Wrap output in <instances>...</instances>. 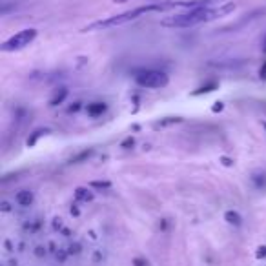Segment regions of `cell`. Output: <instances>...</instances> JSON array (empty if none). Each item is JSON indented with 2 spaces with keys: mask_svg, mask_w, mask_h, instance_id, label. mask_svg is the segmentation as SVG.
Wrapping results in <instances>:
<instances>
[{
  "mask_svg": "<svg viewBox=\"0 0 266 266\" xmlns=\"http://www.w3.org/2000/svg\"><path fill=\"white\" fill-rule=\"evenodd\" d=\"M235 9V4H228V6L217 7V9H210V7H195L192 11L181 13V15H173V17H168L164 20H160L162 26L166 28H192V26H197V24L210 22L217 17H222V15H228L230 11Z\"/></svg>",
  "mask_w": 266,
  "mask_h": 266,
  "instance_id": "1",
  "label": "cell"
},
{
  "mask_svg": "<svg viewBox=\"0 0 266 266\" xmlns=\"http://www.w3.org/2000/svg\"><path fill=\"white\" fill-rule=\"evenodd\" d=\"M159 9H162L160 6H142V7H135V9H131V11H126V13H120V15H115V17H109L106 20H101V22L93 24L90 26L88 29H102V28H111V26H120V24L124 22H130V20H135V18L142 17V15H146L150 11H159ZM86 29V31H88Z\"/></svg>",
  "mask_w": 266,
  "mask_h": 266,
  "instance_id": "2",
  "label": "cell"
},
{
  "mask_svg": "<svg viewBox=\"0 0 266 266\" xmlns=\"http://www.w3.org/2000/svg\"><path fill=\"white\" fill-rule=\"evenodd\" d=\"M135 80L142 88L157 90V88H164L168 84V75L162 73V71H157V69H146V71H141L137 75Z\"/></svg>",
  "mask_w": 266,
  "mask_h": 266,
  "instance_id": "3",
  "label": "cell"
},
{
  "mask_svg": "<svg viewBox=\"0 0 266 266\" xmlns=\"http://www.w3.org/2000/svg\"><path fill=\"white\" fill-rule=\"evenodd\" d=\"M35 37H37V29H22V31H18L17 35H13L11 39L2 44V51L22 50V48H26V46L33 42Z\"/></svg>",
  "mask_w": 266,
  "mask_h": 266,
  "instance_id": "4",
  "label": "cell"
},
{
  "mask_svg": "<svg viewBox=\"0 0 266 266\" xmlns=\"http://www.w3.org/2000/svg\"><path fill=\"white\" fill-rule=\"evenodd\" d=\"M15 201H17V204H20V206H29V204L33 203V193L29 192V190H22V192H18L17 195H15Z\"/></svg>",
  "mask_w": 266,
  "mask_h": 266,
  "instance_id": "5",
  "label": "cell"
},
{
  "mask_svg": "<svg viewBox=\"0 0 266 266\" xmlns=\"http://www.w3.org/2000/svg\"><path fill=\"white\" fill-rule=\"evenodd\" d=\"M104 111H106V106H104L102 102H93V104L88 106V113H90L91 117H99V115H102Z\"/></svg>",
  "mask_w": 266,
  "mask_h": 266,
  "instance_id": "6",
  "label": "cell"
},
{
  "mask_svg": "<svg viewBox=\"0 0 266 266\" xmlns=\"http://www.w3.org/2000/svg\"><path fill=\"white\" fill-rule=\"evenodd\" d=\"M226 221L232 222V224H241V215H239L237 212H226Z\"/></svg>",
  "mask_w": 266,
  "mask_h": 266,
  "instance_id": "7",
  "label": "cell"
},
{
  "mask_svg": "<svg viewBox=\"0 0 266 266\" xmlns=\"http://www.w3.org/2000/svg\"><path fill=\"white\" fill-rule=\"evenodd\" d=\"M77 199H82V201H88V199H91L90 193H86V190H77Z\"/></svg>",
  "mask_w": 266,
  "mask_h": 266,
  "instance_id": "8",
  "label": "cell"
},
{
  "mask_svg": "<svg viewBox=\"0 0 266 266\" xmlns=\"http://www.w3.org/2000/svg\"><path fill=\"white\" fill-rule=\"evenodd\" d=\"M259 75H261V79H266V62L263 64V68H261Z\"/></svg>",
  "mask_w": 266,
  "mask_h": 266,
  "instance_id": "9",
  "label": "cell"
},
{
  "mask_svg": "<svg viewBox=\"0 0 266 266\" xmlns=\"http://www.w3.org/2000/svg\"><path fill=\"white\" fill-rule=\"evenodd\" d=\"M93 186H97V188H108L109 184H108V182H93Z\"/></svg>",
  "mask_w": 266,
  "mask_h": 266,
  "instance_id": "10",
  "label": "cell"
},
{
  "mask_svg": "<svg viewBox=\"0 0 266 266\" xmlns=\"http://www.w3.org/2000/svg\"><path fill=\"white\" fill-rule=\"evenodd\" d=\"M263 51L266 53V35H265V39H263Z\"/></svg>",
  "mask_w": 266,
  "mask_h": 266,
  "instance_id": "11",
  "label": "cell"
},
{
  "mask_svg": "<svg viewBox=\"0 0 266 266\" xmlns=\"http://www.w3.org/2000/svg\"><path fill=\"white\" fill-rule=\"evenodd\" d=\"M265 128H266V122H265Z\"/></svg>",
  "mask_w": 266,
  "mask_h": 266,
  "instance_id": "12",
  "label": "cell"
}]
</instances>
